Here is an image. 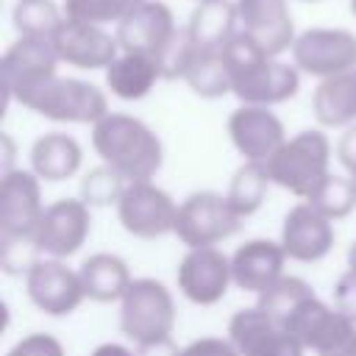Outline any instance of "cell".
Masks as SVG:
<instances>
[{"instance_id": "cell-1", "label": "cell", "mask_w": 356, "mask_h": 356, "mask_svg": "<svg viewBox=\"0 0 356 356\" xmlns=\"http://www.w3.org/2000/svg\"><path fill=\"white\" fill-rule=\"evenodd\" d=\"M225 64L231 70V95L242 106H278L298 95L300 89V70L295 64L278 61L267 56L248 33H236L222 47Z\"/></svg>"}, {"instance_id": "cell-2", "label": "cell", "mask_w": 356, "mask_h": 356, "mask_svg": "<svg viewBox=\"0 0 356 356\" xmlns=\"http://www.w3.org/2000/svg\"><path fill=\"white\" fill-rule=\"evenodd\" d=\"M92 147L103 164L117 170L128 184L153 181L164 164V145L139 117L108 111L92 125Z\"/></svg>"}, {"instance_id": "cell-3", "label": "cell", "mask_w": 356, "mask_h": 356, "mask_svg": "<svg viewBox=\"0 0 356 356\" xmlns=\"http://www.w3.org/2000/svg\"><path fill=\"white\" fill-rule=\"evenodd\" d=\"M270 181L289 195L309 200L331 175V142L320 128H306L289 136L267 161Z\"/></svg>"}, {"instance_id": "cell-4", "label": "cell", "mask_w": 356, "mask_h": 356, "mask_svg": "<svg viewBox=\"0 0 356 356\" xmlns=\"http://www.w3.org/2000/svg\"><path fill=\"white\" fill-rule=\"evenodd\" d=\"M17 103L53 122H75V125H95L108 114V100L100 86L61 75H53L50 81L39 83Z\"/></svg>"}, {"instance_id": "cell-5", "label": "cell", "mask_w": 356, "mask_h": 356, "mask_svg": "<svg viewBox=\"0 0 356 356\" xmlns=\"http://www.w3.org/2000/svg\"><path fill=\"white\" fill-rule=\"evenodd\" d=\"M175 298L156 278H134L128 292L120 300V331L134 342L167 339L175 331Z\"/></svg>"}, {"instance_id": "cell-6", "label": "cell", "mask_w": 356, "mask_h": 356, "mask_svg": "<svg viewBox=\"0 0 356 356\" xmlns=\"http://www.w3.org/2000/svg\"><path fill=\"white\" fill-rule=\"evenodd\" d=\"M242 228V217L234 211L225 195L220 192H192L178 203L175 217V236L192 248H217L220 242L231 239Z\"/></svg>"}, {"instance_id": "cell-7", "label": "cell", "mask_w": 356, "mask_h": 356, "mask_svg": "<svg viewBox=\"0 0 356 356\" xmlns=\"http://www.w3.org/2000/svg\"><path fill=\"white\" fill-rule=\"evenodd\" d=\"M42 181L31 170H11L0 175V242L3 248L28 245L42 214Z\"/></svg>"}, {"instance_id": "cell-8", "label": "cell", "mask_w": 356, "mask_h": 356, "mask_svg": "<svg viewBox=\"0 0 356 356\" xmlns=\"http://www.w3.org/2000/svg\"><path fill=\"white\" fill-rule=\"evenodd\" d=\"M89 234H92V209L81 197H58L44 209L28 245L39 256L67 259L83 248Z\"/></svg>"}, {"instance_id": "cell-9", "label": "cell", "mask_w": 356, "mask_h": 356, "mask_svg": "<svg viewBox=\"0 0 356 356\" xmlns=\"http://www.w3.org/2000/svg\"><path fill=\"white\" fill-rule=\"evenodd\" d=\"M178 203L153 181H134L117 203L120 225L136 239H161L175 231Z\"/></svg>"}, {"instance_id": "cell-10", "label": "cell", "mask_w": 356, "mask_h": 356, "mask_svg": "<svg viewBox=\"0 0 356 356\" xmlns=\"http://www.w3.org/2000/svg\"><path fill=\"white\" fill-rule=\"evenodd\" d=\"M25 292L31 303L50 317L72 314L86 300L81 273L70 270L64 259H47V256H39L28 264Z\"/></svg>"}, {"instance_id": "cell-11", "label": "cell", "mask_w": 356, "mask_h": 356, "mask_svg": "<svg viewBox=\"0 0 356 356\" xmlns=\"http://www.w3.org/2000/svg\"><path fill=\"white\" fill-rule=\"evenodd\" d=\"M292 64L320 81L356 70V36L345 28H309L292 44Z\"/></svg>"}, {"instance_id": "cell-12", "label": "cell", "mask_w": 356, "mask_h": 356, "mask_svg": "<svg viewBox=\"0 0 356 356\" xmlns=\"http://www.w3.org/2000/svg\"><path fill=\"white\" fill-rule=\"evenodd\" d=\"M58 53L50 39L17 36L3 56V95L6 100H19L39 83L58 75Z\"/></svg>"}, {"instance_id": "cell-13", "label": "cell", "mask_w": 356, "mask_h": 356, "mask_svg": "<svg viewBox=\"0 0 356 356\" xmlns=\"http://www.w3.org/2000/svg\"><path fill=\"white\" fill-rule=\"evenodd\" d=\"M175 284L189 303L214 306L234 284L231 256H225L220 248H192L175 267Z\"/></svg>"}, {"instance_id": "cell-14", "label": "cell", "mask_w": 356, "mask_h": 356, "mask_svg": "<svg viewBox=\"0 0 356 356\" xmlns=\"http://www.w3.org/2000/svg\"><path fill=\"white\" fill-rule=\"evenodd\" d=\"M178 25L175 17L170 11L167 3L161 0H145L142 6H136L120 25H117V42L120 50L125 53H142L150 58H161L167 53V47L175 42L178 36Z\"/></svg>"}, {"instance_id": "cell-15", "label": "cell", "mask_w": 356, "mask_h": 356, "mask_svg": "<svg viewBox=\"0 0 356 356\" xmlns=\"http://www.w3.org/2000/svg\"><path fill=\"white\" fill-rule=\"evenodd\" d=\"M228 339L239 356H303L306 348L259 306L234 312L228 320Z\"/></svg>"}, {"instance_id": "cell-16", "label": "cell", "mask_w": 356, "mask_h": 356, "mask_svg": "<svg viewBox=\"0 0 356 356\" xmlns=\"http://www.w3.org/2000/svg\"><path fill=\"white\" fill-rule=\"evenodd\" d=\"M228 136L245 161H270L286 142L284 122L267 106H242L228 117Z\"/></svg>"}, {"instance_id": "cell-17", "label": "cell", "mask_w": 356, "mask_h": 356, "mask_svg": "<svg viewBox=\"0 0 356 356\" xmlns=\"http://www.w3.org/2000/svg\"><path fill=\"white\" fill-rule=\"evenodd\" d=\"M50 42L58 58L78 70H106L122 53L117 36H111L106 28L70 17H64V22L58 25Z\"/></svg>"}, {"instance_id": "cell-18", "label": "cell", "mask_w": 356, "mask_h": 356, "mask_svg": "<svg viewBox=\"0 0 356 356\" xmlns=\"http://www.w3.org/2000/svg\"><path fill=\"white\" fill-rule=\"evenodd\" d=\"M334 222L328 217H323L312 203H298L284 214V225H281V248L286 253V259L300 261V264H312L320 261L331 253L334 248Z\"/></svg>"}, {"instance_id": "cell-19", "label": "cell", "mask_w": 356, "mask_h": 356, "mask_svg": "<svg viewBox=\"0 0 356 356\" xmlns=\"http://www.w3.org/2000/svg\"><path fill=\"white\" fill-rule=\"evenodd\" d=\"M239 28L267 56H281L295 44V22L286 0H236Z\"/></svg>"}, {"instance_id": "cell-20", "label": "cell", "mask_w": 356, "mask_h": 356, "mask_svg": "<svg viewBox=\"0 0 356 356\" xmlns=\"http://www.w3.org/2000/svg\"><path fill=\"white\" fill-rule=\"evenodd\" d=\"M284 264H286V253L281 242L264 236L248 239L231 253L234 286L259 295L284 275Z\"/></svg>"}, {"instance_id": "cell-21", "label": "cell", "mask_w": 356, "mask_h": 356, "mask_svg": "<svg viewBox=\"0 0 356 356\" xmlns=\"http://www.w3.org/2000/svg\"><path fill=\"white\" fill-rule=\"evenodd\" d=\"M81 164H83V150L78 139L70 134L50 131L31 145V172L39 181L47 184L67 181L81 170Z\"/></svg>"}, {"instance_id": "cell-22", "label": "cell", "mask_w": 356, "mask_h": 356, "mask_svg": "<svg viewBox=\"0 0 356 356\" xmlns=\"http://www.w3.org/2000/svg\"><path fill=\"white\" fill-rule=\"evenodd\" d=\"M103 72H106V89L120 100H142L153 92L159 81H164L156 58L125 50Z\"/></svg>"}, {"instance_id": "cell-23", "label": "cell", "mask_w": 356, "mask_h": 356, "mask_svg": "<svg viewBox=\"0 0 356 356\" xmlns=\"http://www.w3.org/2000/svg\"><path fill=\"white\" fill-rule=\"evenodd\" d=\"M78 273H81L86 298L95 303H120L128 286L134 284L125 259L117 253H106V250L86 256Z\"/></svg>"}, {"instance_id": "cell-24", "label": "cell", "mask_w": 356, "mask_h": 356, "mask_svg": "<svg viewBox=\"0 0 356 356\" xmlns=\"http://www.w3.org/2000/svg\"><path fill=\"white\" fill-rule=\"evenodd\" d=\"M314 120L323 128H348L356 122V70L323 78L312 95Z\"/></svg>"}, {"instance_id": "cell-25", "label": "cell", "mask_w": 356, "mask_h": 356, "mask_svg": "<svg viewBox=\"0 0 356 356\" xmlns=\"http://www.w3.org/2000/svg\"><path fill=\"white\" fill-rule=\"evenodd\" d=\"M236 22H239L236 3L206 0V3H197V8L192 11L186 22V33L197 50H222L239 33Z\"/></svg>"}, {"instance_id": "cell-26", "label": "cell", "mask_w": 356, "mask_h": 356, "mask_svg": "<svg viewBox=\"0 0 356 356\" xmlns=\"http://www.w3.org/2000/svg\"><path fill=\"white\" fill-rule=\"evenodd\" d=\"M270 172H267V164L264 161H242L236 167V172L231 175V184H228V203L234 206V211L245 220L250 214H256L267 197V189H270Z\"/></svg>"}, {"instance_id": "cell-27", "label": "cell", "mask_w": 356, "mask_h": 356, "mask_svg": "<svg viewBox=\"0 0 356 356\" xmlns=\"http://www.w3.org/2000/svg\"><path fill=\"white\" fill-rule=\"evenodd\" d=\"M184 81L195 95H200L206 100L228 95L231 92V70L225 64L222 50H197L192 64L184 72Z\"/></svg>"}, {"instance_id": "cell-28", "label": "cell", "mask_w": 356, "mask_h": 356, "mask_svg": "<svg viewBox=\"0 0 356 356\" xmlns=\"http://www.w3.org/2000/svg\"><path fill=\"white\" fill-rule=\"evenodd\" d=\"M309 298H314V289H312L303 278L284 273L275 284H270L264 292L256 295V306H259L264 314H270L275 323L284 325V323L289 320V314H292L303 300H309Z\"/></svg>"}, {"instance_id": "cell-29", "label": "cell", "mask_w": 356, "mask_h": 356, "mask_svg": "<svg viewBox=\"0 0 356 356\" xmlns=\"http://www.w3.org/2000/svg\"><path fill=\"white\" fill-rule=\"evenodd\" d=\"M11 22L19 36L53 39L58 25L64 22V14L56 8L53 0H17L11 11Z\"/></svg>"}, {"instance_id": "cell-30", "label": "cell", "mask_w": 356, "mask_h": 356, "mask_svg": "<svg viewBox=\"0 0 356 356\" xmlns=\"http://www.w3.org/2000/svg\"><path fill=\"white\" fill-rule=\"evenodd\" d=\"M306 203H312L331 222L334 220H342V217H348L356 209V184H353V178H345V175H334L331 172Z\"/></svg>"}, {"instance_id": "cell-31", "label": "cell", "mask_w": 356, "mask_h": 356, "mask_svg": "<svg viewBox=\"0 0 356 356\" xmlns=\"http://www.w3.org/2000/svg\"><path fill=\"white\" fill-rule=\"evenodd\" d=\"M145 0H64V17L81 19L89 25H120L136 6Z\"/></svg>"}, {"instance_id": "cell-32", "label": "cell", "mask_w": 356, "mask_h": 356, "mask_svg": "<svg viewBox=\"0 0 356 356\" xmlns=\"http://www.w3.org/2000/svg\"><path fill=\"white\" fill-rule=\"evenodd\" d=\"M125 186H128V181L117 170H111L108 164H100V167L89 170L81 178V200L89 209H95V206H111V203L117 206L120 197H122V192H125Z\"/></svg>"}, {"instance_id": "cell-33", "label": "cell", "mask_w": 356, "mask_h": 356, "mask_svg": "<svg viewBox=\"0 0 356 356\" xmlns=\"http://www.w3.org/2000/svg\"><path fill=\"white\" fill-rule=\"evenodd\" d=\"M6 356H67L61 339H56L53 334L44 331H33L28 337H22L19 342H14Z\"/></svg>"}, {"instance_id": "cell-34", "label": "cell", "mask_w": 356, "mask_h": 356, "mask_svg": "<svg viewBox=\"0 0 356 356\" xmlns=\"http://www.w3.org/2000/svg\"><path fill=\"white\" fill-rule=\"evenodd\" d=\"M342 317H348L350 323H356V273L345 270L337 284H334V303H331Z\"/></svg>"}, {"instance_id": "cell-35", "label": "cell", "mask_w": 356, "mask_h": 356, "mask_svg": "<svg viewBox=\"0 0 356 356\" xmlns=\"http://www.w3.org/2000/svg\"><path fill=\"white\" fill-rule=\"evenodd\" d=\"M181 356H239V350L228 337H197L181 348Z\"/></svg>"}, {"instance_id": "cell-36", "label": "cell", "mask_w": 356, "mask_h": 356, "mask_svg": "<svg viewBox=\"0 0 356 356\" xmlns=\"http://www.w3.org/2000/svg\"><path fill=\"white\" fill-rule=\"evenodd\" d=\"M337 159L350 175H356V122L342 131V136L337 142Z\"/></svg>"}, {"instance_id": "cell-37", "label": "cell", "mask_w": 356, "mask_h": 356, "mask_svg": "<svg viewBox=\"0 0 356 356\" xmlns=\"http://www.w3.org/2000/svg\"><path fill=\"white\" fill-rule=\"evenodd\" d=\"M317 356H356V323H350L334 342H328Z\"/></svg>"}, {"instance_id": "cell-38", "label": "cell", "mask_w": 356, "mask_h": 356, "mask_svg": "<svg viewBox=\"0 0 356 356\" xmlns=\"http://www.w3.org/2000/svg\"><path fill=\"white\" fill-rule=\"evenodd\" d=\"M136 356H181V348L172 337L167 339H156V342H145V345H134Z\"/></svg>"}, {"instance_id": "cell-39", "label": "cell", "mask_w": 356, "mask_h": 356, "mask_svg": "<svg viewBox=\"0 0 356 356\" xmlns=\"http://www.w3.org/2000/svg\"><path fill=\"white\" fill-rule=\"evenodd\" d=\"M14 153H17L14 139H11L8 134H0V159H3V161H0V175L17 170V167H14Z\"/></svg>"}, {"instance_id": "cell-40", "label": "cell", "mask_w": 356, "mask_h": 356, "mask_svg": "<svg viewBox=\"0 0 356 356\" xmlns=\"http://www.w3.org/2000/svg\"><path fill=\"white\" fill-rule=\"evenodd\" d=\"M89 356H136V353H134V348H128V345H120V342H103V345H97Z\"/></svg>"}, {"instance_id": "cell-41", "label": "cell", "mask_w": 356, "mask_h": 356, "mask_svg": "<svg viewBox=\"0 0 356 356\" xmlns=\"http://www.w3.org/2000/svg\"><path fill=\"white\" fill-rule=\"evenodd\" d=\"M348 270H353V273H356V242L348 248Z\"/></svg>"}, {"instance_id": "cell-42", "label": "cell", "mask_w": 356, "mask_h": 356, "mask_svg": "<svg viewBox=\"0 0 356 356\" xmlns=\"http://www.w3.org/2000/svg\"><path fill=\"white\" fill-rule=\"evenodd\" d=\"M350 11H353V17H356V0H350Z\"/></svg>"}, {"instance_id": "cell-43", "label": "cell", "mask_w": 356, "mask_h": 356, "mask_svg": "<svg viewBox=\"0 0 356 356\" xmlns=\"http://www.w3.org/2000/svg\"><path fill=\"white\" fill-rule=\"evenodd\" d=\"M350 178H353V184H356V175H350Z\"/></svg>"}]
</instances>
